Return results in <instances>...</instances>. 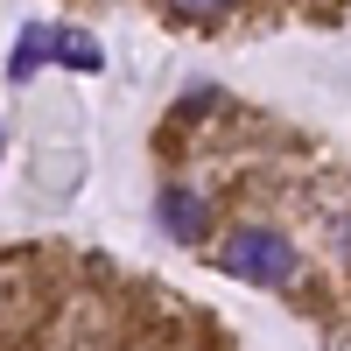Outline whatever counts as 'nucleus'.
Returning a JSON list of instances; mask_svg holds the SVG:
<instances>
[{
    "instance_id": "nucleus-4",
    "label": "nucleus",
    "mask_w": 351,
    "mask_h": 351,
    "mask_svg": "<svg viewBox=\"0 0 351 351\" xmlns=\"http://www.w3.org/2000/svg\"><path fill=\"white\" fill-rule=\"evenodd\" d=\"M49 64V28H21L14 56H8V84H36V71Z\"/></svg>"
},
{
    "instance_id": "nucleus-5",
    "label": "nucleus",
    "mask_w": 351,
    "mask_h": 351,
    "mask_svg": "<svg viewBox=\"0 0 351 351\" xmlns=\"http://www.w3.org/2000/svg\"><path fill=\"white\" fill-rule=\"evenodd\" d=\"M169 8H176V14H190V21H218L232 0H169Z\"/></svg>"
},
{
    "instance_id": "nucleus-8",
    "label": "nucleus",
    "mask_w": 351,
    "mask_h": 351,
    "mask_svg": "<svg viewBox=\"0 0 351 351\" xmlns=\"http://www.w3.org/2000/svg\"><path fill=\"white\" fill-rule=\"evenodd\" d=\"M0 155H8V134H0Z\"/></svg>"
},
{
    "instance_id": "nucleus-3",
    "label": "nucleus",
    "mask_w": 351,
    "mask_h": 351,
    "mask_svg": "<svg viewBox=\"0 0 351 351\" xmlns=\"http://www.w3.org/2000/svg\"><path fill=\"white\" fill-rule=\"evenodd\" d=\"M49 56H64V64H71V71H84V77L106 71V49L84 36V28H49Z\"/></svg>"
},
{
    "instance_id": "nucleus-7",
    "label": "nucleus",
    "mask_w": 351,
    "mask_h": 351,
    "mask_svg": "<svg viewBox=\"0 0 351 351\" xmlns=\"http://www.w3.org/2000/svg\"><path fill=\"white\" fill-rule=\"evenodd\" d=\"M337 253H344V267H351V218H344V232H337Z\"/></svg>"
},
{
    "instance_id": "nucleus-1",
    "label": "nucleus",
    "mask_w": 351,
    "mask_h": 351,
    "mask_svg": "<svg viewBox=\"0 0 351 351\" xmlns=\"http://www.w3.org/2000/svg\"><path fill=\"white\" fill-rule=\"evenodd\" d=\"M218 267L239 274V281H260V288H288L295 281V246L274 225H246V232H232L218 246Z\"/></svg>"
},
{
    "instance_id": "nucleus-6",
    "label": "nucleus",
    "mask_w": 351,
    "mask_h": 351,
    "mask_svg": "<svg viewBox=\"0 0 351 351\" xmlns=\"http://www.w3.org/2000/svg\"><path fill=\"white\" fill-rule=\"evenodd\" d=\"M218 106V92H211V84H204V92H190L183 106H176V120H197V112H211Z\"/></svg>"
},
{
    "instance_id": "nucleus-2",
    "label": "nucleus",
    "mask_w": 351,
    "mask_h": 351,
    "mask_svg": "<svg viewBox=\"0 0 351 351\" xmlns=\"http://www.w3.org/2000/svg\"><path fill=\"white\" fill-rule=\"evenodd\" d=\"M155 225L169 232V239L197 246L204 232H211V211H204V197H197V190H183V183H162V197H155Z\"/></svg>"
}]
</instances>
